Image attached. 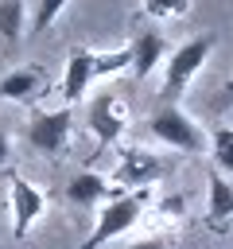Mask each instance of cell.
<instances>
[{"label":"cell","instance_id":"obj_1","mask_svg":"<svg viewBox=\"0 0 233 249\" xmlns=\"http://www.w3.org/2000/svg\"><path fill=\"white\" fill-rule=\"evenodd\" d=\"M148 132H151L155 140L179 148V152H190V156H198V152L210 148V136L202 132V124H198L194 117H186L179 105H163V109H155V113L148 117Z\"/></svg>","mask_w":233,"mask_h":249},{"label":"cell","instance_id":"obj_2","mask_svg":"<svg viewBox=\"0 0 233 249\" xmlns=\"http://www.w3.org/2000/svg\"><path fill=\"white\" fill-rule=\"evenodd\" d=\"M210 51H214V35H198V39H190V43H183V47L171 51V58H167V78H163V97H167V105H175V97L194 82L198 66L210 58Z\"/></svg>","mask_w":233,"mask_h":249},{"label":"cell","instance_id":"obj_3","mask_svg":"<svg viewBox=\"0 0 233 249\" xmlns=\"http://www.w3.org/2000/svg\"><path fill=\"white\" fill-rule=\"evenodd\" d=\"M140 210H144V198L140 195H116V198H109L101 206V218H97L93 233L82 241V249H101L105 241L120 237L124 230H132L140 222Z\"/></svg>","mask_w":233,"mask_h":249},{"label":"cell","instance_id":"obj_4","mask_svg":"<svg viewBox=\"0 0 233 249\" xmlns=\"http://www.w3.org/2000/svg\"><path fill=\"white\" fill-rule=\"evenodd\" d=\"M70 124H74V113L62 105L54 113H31L27 121V140L39 148V152H62L66 140H70Z\"/></svg>","mask_w":233,"mask_h":249},{"label":"cell","instance_id":"obj_5","mask_svg":"<svg viewBox=\"0 0 233 249\" xmlns=\"http://www.w3.org/2000/svg\"><path fill=\"white\" fill-rule=\"evenodd\" d=\"M124 124H128V109H124V101H120V93L105 89V93H97V97L89 101V128H93V136H97L101 144H113V140L124 132Z\"/></svg>","mask_w":233,"mask_h":249},{"label":"cell","instance_id":"obj_6","mask_svg":"<svg viewBox=\"0 0 233 249\" xmlns=\"http://www.w3.org/2000/svg\"><path fill=\"white\" fill-rule=\"evenodd\" d=\"M43 191L35 183H27L23 175H12V233L23 237L31 230V222L43 214Z\"/></svg>","mask_w":233,"mask_h":249},{"label":"cell","instance_id":"obj_7","mask_svg":"<svg viewBox=\"0 0 233 249\" xmlns=\"http://www.w3.org/2000/svg\"><path fill=\"white\" fill-rule=\"evenodd\" d=\"M128 54H132V74H136V78H148V74L159 66V58L167 54V35H163L159 27H148V31H140V35L132 39Z\"/></svg>","mask_w":233,"mask_h":249},{"label":"cell","instance_id":"obj_8","mask_svg":"<svg viewBox=\"0 0 233 249\" xmlns=\"http://www.w3.org/2000/svg\"><path fill=\"white\" fill-rule=\"evenodd\" d=\"M89 82H93V51H82V47H78V51H70V58H66V78H62V101H66V109L85 97Z\"/></svg>","mask_w":233,"mask_h":249},{"label":"cell","instance_id":"obj_9","mask_svg":"<svg viewBox=\"0 0 233 249\" xmlns=\"http://www.w3.org/2000/svg\"><path fill=\"white\" fill-rule=\"evenodd\" d=\"M206 218L214 230H221L233 218V183L217 171H210V179H206Z\"/></svg>","mask_w":233,"mask_h":249},{"label":"cell","instance_id":"obj_10","mask_svg":"<svg viewBox=\"0 0 233 249\" xmlns=\"http://www.w3.org/2000/svg\"><path fill=\"white\" fill-rule=\"evenodd\" d=\"M155 175H163V160L159 156H151V152H124V160H120V167H116V183H124V187H136V183H148V179H155Z\"/></svg>","mask_w":233,"mask_h":249},{"label":"cell","instance_id":"obj_11","mask_svg":"<svg viewBox=\"0 0 233 249\" xmlns=\"http://www.w3.org/2000/svg\"><path fill=\"white\" fill-rule=\"evenodd\" d=\"M39 89H43V70L39 66H19V70L0 78V97H8V101H35Z\"/></svg>","mask_w":233,"mask_h":249},{"label":"cell","instance_id":"obj_12","mask_svg":"<svg viewBox=\"0 0 233 249\" xmlns=\"http://www.w3.org/2000/svg\"><path fill=\"white\" fill-rule=\"evenodd\" d=\"M113 191H109V183L97 175V171H78L70 183H66V198L74 202V206H93V202H105Z\"/></svg>","mask_w":233,"mask_h":249},{"label":"cell","instance_id":"obj_13","mask_svg":"<svg viewBox=\"0 0 233 249\" xmlns=\"http://www.w3.org/2000/svg\"><path fill=\"white\" fill-rule=\"evenodd\" d=\"M23 23H27V4H19V0L0 4V39H4V47H16L23 39Z\"/></svg>","mask_w":233,"mask_h":249},{"label":"cell","instance_id":"obj_14","mask_svg":"<svg viewBox=\"0 0 233 249\" xmlns=\"http://www.w3.org/2000/svg\"><path fill=\"white\" fill-rule=\"evenodd\" d=\"M210 152H214V160H217V175H233V128H214V136H210Z\"/></svg>","mask_w":233,"mask_h":249},{"label":"cell","instance_id":"obj_15","mask_svg":"<svg viewBox=\"0 0 233 249\" xmlns=\"http://www.w3.org/2000/svg\"><path fill=\"white\" fill-rule=\"evenodd\" d=\"M62 0H43V4H35V12H31V35H43L58 16H62Z\"/></svg>","mask_w":233,"mask_h":249},{"label":"cell","instance_id":"obj_16","mask_svg":"<svg viewBox=\"0 0 233 249\" xmlns=\"http://www.w3.org/2000/svg\"><path fill=\"white\" fill-rule=\"evenodd\" d=\"M120 66H132L128 47H124V51H113V54H93V78H101V74H116Z\"/></svg>","mask_w":233,"mask_h":249},{"label":"cell","instance_id":"obj_17","mask_svg":"<svg viewBox=\"0 0 233 249\" xmlns=\"http://www.w3.org/2000/svg\"><path fill=\"white\" fill-rule=\"evenodd\" d=\"M183 12H186V4H175V0H159V4L151 0L148 4V16H155V19L159 16H183Z\"/></svg>","mask_w":233,"mask_h":249},{"label":"cell","instance_id":"obj_18","mask_svg":"<svg viewBox=\"0 0 233 249\" xmlns=\"http://www.w3.org/2000/svg\"><path fill=\"white\" fill-rule=\"evenodd\" d=\"M8 160H12V140H8V132L0 128V167H4Z\"/></svg>","mask_w":233,"mask_h":249},{"label":"cell","instance_id":"obj_19","mask_svg":"<svg viewBox=\"0 0 233 249\" xmlns=\"http://www.w3.org/2000/svg\"><path fill=\"white\" fill-rule=\"evenodd\" d=\"M128 249H167L159 237H144V241H136V245H128Z\"/></svg>","mask_w":233,"mask_h":249},{"label":"cell","instance_id":"obj_20","mask_svg":"<svg viewBox=\"0 0 233 249\" xmlns=\"http://www.w3.org/2000/svg\"><path fill=\"white\" fill-rule=\"evenodd\" d=\"M225 101H233V82H229V86H225Z\"/></svg>","mask_w":233,"mask_h":249}]
</instances>
